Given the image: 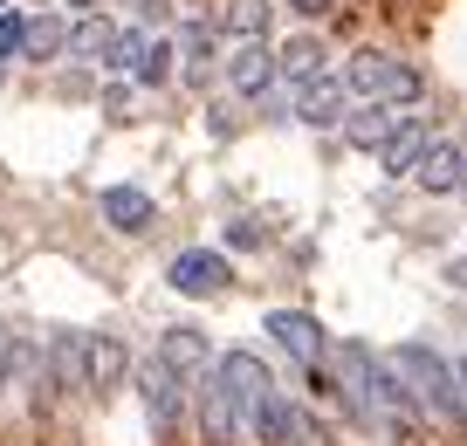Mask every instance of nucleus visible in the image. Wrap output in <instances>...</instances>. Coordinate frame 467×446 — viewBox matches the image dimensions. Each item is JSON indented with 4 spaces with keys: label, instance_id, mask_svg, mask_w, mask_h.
I'll use <instances>...</instances> for the list:
<instances>
[{
    "label": "nucleus",
    "instance_id": "f257e3e1",
    "mask_svg": "<svg viewBox=\"0 0 467 446\" xmlns=\"http://www.w3.org/2000/svg\"><path fill=\"white\" fill-rule=\"evenodd\" d=\"M192 419L213 446H289L296 399L254 350H220L192 385Z\"/></svg>",
    "mask_w": 467,
    "mask_h": 446
},
{
    "label": "nucleus",
    "instance_id": "f03ea898",
    "mask_svg": "<svg viewBox=\"0 0 467 446\" xmlns=\"http://www.w3.org/2000/svg\"><path fill=\"white\" fill-rule=\"evenodd\" d=\"M330 399L344 405L358 426L371 432H399L406 419H420V399L406 391V378H399L392 358H379L371 344H358V337H344V344H330Z\"/></svg>",
    "mask_w": 467,
    "mask_h": 446
},
{
    "label": "nucleus",
    "instance_id": "7ed1b4c3",
    "mask_svg": "<svg viewBox=\"0 0 467 446\" xmlns=\"http://www.w3.org/2000/svg\"><path fill=\"white\" fill-rule=\"evenodd\" d=\"M344 89L358 103H392V110H412V103H426V76L412 69L406 56H392V48H358V56H344Z\"/></svg>",
    "mask_w": 467,
    "mask_h": 446
},
{
    "label": "nucleus",
    "instance_id": "20e7f679",
    "mask_svg": "<svg viewBox=\"0 0 467 446\" xmlns=\"http://www.w3.org/2000/svg\"><path fill=\"white\" fill-rule=\"evenodd\" d=\"M392 364H399V378H406V391L420 399V412L453 419V426L467 419V385H461V364H447L433 344H399V350H392Z\"/></svg>",
    "mask_w": 467,
    "mask_h": 446
},
{
    "label": "nucleus",
    "instance_id": "39448f33",
    "mask_svg": "<svg viewBox=\"0 0 467 446\" xmlns=\"http://www.w3.org/2000/svg\"><path fill=\"white\" fill-rule=\"evenodd\" d=\"M192 385H200V378H186L179 364H165L159 350L138 364V399H145V419H151V432H159V440L192 419Z\"/></svg>",
    "mask_w": 467,
    "mask_h": 446
},
{
    "label": "nucleus",
    "instance_id": "423d86ee",
    "mask_svg": "<svg viewBox=\"0 0 467 446\" xmlns=\"http://www.w3.org/2000/svg\"><path fill=\"white\" fill-rule=\"evenodd\" d=\"M83 344H89V330H56V337L42 344V364H35V405H42V412H56L62 399L89 391Z\"/></svg>",
    "mask_w": 467,
    "mask_h": 446
},
{
    "label": "nucleus",
    "instance_id": "0eeeda50",
    "mask_svg": "<svg viewBox=\"0 0 467 446\" xmlns=\"http://www.w3.org/2000/svg\"><path fill=\"white\" fill-rule=\"evenodd\" d=\"M172 42H179V83H186V89H213L220 56H227V35H220V21L179 15V21H172Z\"/></svg>",
    "mask_w": 467,
    "mask_h": 446
},
{
    "label": "nucleus",
    "instance_id": "6e6552de",
    "mask_svg": "<svg viewBox=\"0 0 467 446\" xmlns=\"http://www.w3.org/2000/svg\"><path fill=\"white\" fill-rule=\"evenodd\" d=\"M220 83H227L241 103H254V110H262V103L282 89V76H275V42H227V56H220Z\"/></svg>",
    "mask_w": 467,
    "mask_h": 446
},
{
    "label": "nucleus",
    "instance_id": "1a4fd4ad",
    "mask_svg": "<svg viewBox=\"0 0 467 446\" xmlns=\"http://www.w3.org/2000/svg\"><path fill=\"white\" fill-rule=\"evenodd\" d=\"M262 330H268V344H275L289 364H303L309 378H317L323 364H330V330H323V323L309 316V309H268V323H262Z\"/></svg>",
    "mask_w": 467,
    "mask_h": 446
},
{
    "label": "nucleus",
    "instance_id": "9d476101",
    "mask_svg": "<svg viewBox=\"0 0 467 446\" xmlns=\"http://www.w3.org/2000/svg\"><path fill=\"white\" fill-rule=\"evenodd\" d=\"M165 282H172V296H186V303H213V296H227L234 261L220 254V247H179Z\"/></svg>",
    "mask_w": 467,
    "mask_h": 446
},
{
    "label": "nucleus",
    "instance_id": "9b49d317",
    "mask_svg": "<svg viewBox=\"0 0 467 446\" xmlns=\"http://www.w3.org/2000/svg\"><path fill=\"white\" fill-rule=\"evenodd\" d=\"M350 89H344V76H323V83H309V89H296L289 97V117L303 130H344V117H350Z\"/></svg>",
    "mask_w": 467,
    "mask_h": 446
},
{
    "label": "nucleus",
    "instance_id": "f8f14e48",
    "mask_svg": "<svg viewBox=\"0 0 467 446\" xmlns=\"http://www.w3.org/2000/svg\"><path fill=\"white\" fill-rule=\"evenodd\" d=\"M275 76H282V89H309V83H323V76H337V62H330V42L323 35H289V42L275 48Z\"/></svg>",
    "mask_w": 467,
    "mask_h": 446
},
{
    "label": "nucleus",
    "instance_id": "ddd939ff",
    "mask_svg": "<svg viewBox=\"0 0 467 446\" xmlns=\"http://www.w3.org/2000/svg\"><path fill=\"white\" fill-rule=\"evenodd\" d=\"M406 117H412V110H392V103H350V117H344V144H350V151H371V159H379L385 144L406 130Z\"/></svg>",
    "mask_w": 467,
    "mask_h": 446
},
{
    "label": "nucleus",
    "instance_id": "4468645a",
    "mask_svg": "<svg viewBox=\"0 0 467 446\" xmlns=\"http://www.w3.org/2000/svg\"><path fill=\"white\" fill-rule=\"evenodd\" d=\"M83 364H89V391H117L124 378H138V358H131V344L124 337H110V330H89V344H83Z\"/></svg>",
    "mask_w": 467,
    "mask_h": 446
},
{
    "label": "nucleus",
    "instance_id": "2eb2a0df",
    "mask_svg": "<svg viewBox=\"0 0 467 446\" xmlns=\"http://www.w3.org/2000/svg\"><path fill=\"white\" fill-rule=\"evenodd\" d=\"M275 15L282 0H220V35L227 42H275Z\"/></svg>",
    "mask_w": 467,
    "mask_h": 446
},
{
    "label": "nucleus",
    "instance_id": "dca6fc26",
    "mask_svg": "<svg viewBox=\"0 0 467 446\" xmlns=\"http://www.w3.org/2000/svg\"><path fill=\"white\" fill-rule=\"evenodd\" d=\"M412 186H420V192H433V200L461 192V144L433 130V144H426V151H420V165H412Z\"/></svg>",
    "mask_w": 467,
    "mask_h": 446
},
{
    "label": "nucleus",
    "instance_id": "f3484780",
    "mask_svg": "<svg viewBox=\"0 0 467 446\" xmlns=\"http://www.w3.org/2000/svg\"><path fill=\"white\" fill-rule=\"evenodd\" d=\"M97 213L110 220L117 233H145L151 220H159V206H151L145 186H103V192H97Z\"/></svg>",
    "mask_w": 467,
    "mask_h": 446
},
{
    "label": "nucleus",
    "instance_id": "a211bd4d",
    "mask_svg": "<svg viewBox=\"0 0 467 446\" xmlns=\"http://www.w3.org/2000/svg\"><path fill=\"white\" fill-rule=\"evenodd\" d=\"M110 48H117V21L110 15H76L69 21V56H62V62H89V69H103Z\"/></svg>",
    "mask_w": 467,
    "mask_h": 446
},
{
    "label": "nucleus",
    "instance_id": "6ab92c4d",
    "mask_svg": "<svg viewBox=\"0 0 467 446\" xmlns=\"http://www.w3.org/2000/svg\"><path fill=\"white\" fill-rule=\"evenodd\" d=\"M35 364H42V344H35V337H21L15 323H0V399H7L15 385H28Z\"/></svg>",
    "mask_w": 467,
    "mask_h": 446
},
{
    "label": "nucleus",
    "instance_id": "aec40b11",
    "mask_svg": "<svg viewBox=\"0 0 467 446\" xmlns=\"http://www.w3.org/2000/svg\"><path fill=\"white\" fill-rule=\"evenodd\" d=\"M159 358H165V364H179L186 378H200L206 364L220 358V350L206 344V330H186V323H179V330H165V337H159Z\"/></svg>",
    "mask_w": 467,
    "mask_h": 446
},
{
    "label": "nucleus",
    "instance_id": "412c9836",
    "mask_svg": "<svg viewBox=\"0 0 467 446\" xmlns=\"http://www.w3.org/2000/svg\"><path fill=\"white\" fill-rule=\"evenodd\" d=\"M433 144V130H426V117H406V130H399L392 144L379 151V165H385V179H412V165H420V151Z\"/></svg>",
    "mask_w": 467,
    "mask_h": 446
},
{
    "label": "nucleus",
    "instance_id": "4be33fe9",
    "mask_svg": "<svg viewBox=\"0 0 467 446\" xmlns=\"http://www.w3.org/2000/svg\"><path fill=\"white\" fill-rule=\"evenodd\" d=\"M69 56V15H28V56L21 62H62Z\"/></svg>",
    "mask_w": 467,
    "mask_h": 446
},
{
    "label": "nucleus",
    "instance_id": "5701e85b",
    "mask_svg": "<svg viewBox=\"0 0 467 446\" xmlns=\"http://www.w3.org/2000/svg\"><path fill=\"white\" fill-rule=\"evenodd\" d=\"M172 76H179V42H172V35H151L145 56H138V69H131V83L138 89H165Z\"/></svg>",
    "mask_w": 467,
    "mask_h": 446
},
{
    "label": "nucleus",
    "instance_id": "b1692460",
    "mask_svg": "<svg viewBox=\"0 0 467 446\" xmlns=\"http://www.w3.org/2000/svg\"><path fill=\"white\" fill-rule=\"evenodd\" d=\"M21 56H28V15L7 7V15H0V62H21Z\"/></svg>",
    "mask_w": 467,
    "mask_h": 446
},
{
    "label": "nucleus",
    "instance_id": "393cba45",
    "mask_svg": "<svg viewBox=\"0 0 467 446\" xmlns=\"http://www.w3.org/2000/svg\"><path fill=\"white\" fill-rule=\"evenodd\" d=\"M131 21H138V28H151V35H172L179 0H131Z\"/></svg>",
    "mask_w": 467,
    "mask_h": 446
},
{
    "label": "nucleus",
    "instance_id": "a878e982",
    "mask_svg": "<svg viewBox=\"0 0 467 446\" xmlns=\"http://www.w3.org/2000/svg\"><path fill=\"white\" fill-rule=\"evenodd\" d=\"M289 446H330V432H323V419L309 412V405H296V419H289Z\"/></svg>",
    "mask_w": 467,
    "mask_h": 446
},
{
    "label": "nucleus",
    "instance_id": "bb28decb",
    "mask_svg": "<svg viewBox=\"0 0 467 446\" xmlns=\"http://www.w3.org/2000/svg\"><path fill=\"white\" fill-rule=\"evenodd\" d=\"M268 241V233H262V220H248V213H241V220H227V247H241V254H254V247H262Z\"/></svg>",
    "mask_w": 467,
    "mask_h": 446
},
{
    "label": "nucleus",
    "instance_id": "cd10ccee",
    "mask_svg": "<svg viewBox=\"0 0 467 446\" xmlns=\"http://www.w3.org/2000/svg\"><path fill=\"white\" fill-rule=\"evenodd\" d=\"M131 97H138V83H124V76H110V83H103V110H110V117L131 110Z\"/></svg>",
    "mask_w": 467,
    "mask_h": 446
},
{
    "label": "nucleus",
    "instance_id": "c85d7f7f",
    "mask_svg": "<svg viewBox=\"0 0 467 446\" xmlns=\"http://www.w3.org/2000/svg\"><path fill=\"white\" fill-rule=\"evenodd\" d=\"M282 7H289V15H303V21H323L337 0H282Z\"/></svg>",
    "mask_w": 467,
    "mask_h": 446
},
{
    "label": "nucleus",
    "instance_id": "c756f323",
    "mask_svg": "<svg viewBox=\"0 0 467 446\" xmlns=\"http://www.w3.org/2000/svg\"><path fill=\"white\" fill-rule=\"evenodd\" d=\"M62 15H69V21L76 15H103V0H62Z\"/></svg>",
    "mask_w": 467,
    "mask_h": 446
},
{
    "label": "nucleus",
    "instance_id": "7c9ffc66",
    "mask_svg": "<svg viewBox=\"0 0 467 446\" xmlns=\"http://www.w3.org/2000/svg\"><path fill=\"white\" fill-rule=\"evenodd\" d=\"M453 282H461V288H467V254H461V261H453Z\"/></svg>",
    "mask_w": 467,
    "mask_h": 446
},
{
    "label": "nucleus",
    "instance_id": "2f4dec72",
    "mask_svg": "<svg viewBox=\"0 0 467 446\" xmlns=\"http://www.w3.org/2000/svg\"><path fill=\"white\" fill-rule=\"evenodd\" d=\"M461 200H467V151H461Z\"/></svg>",
    "mask_w": 467,
    "mask_h": 446
},
{
    "label": "nucleus",
    "instance_id": "473e14b6",
    "mask_svg": "<svg viewBox=\"0 0 467 446\" xmlns=\"http://www.w3.org/2000/svg\"><path fill=\"white\" fill-rule=\"evenodd\" d=\"M7 7H15V0H0V15H7Z\"/></svg>",
    "mask_w": 467,
    "mask_h": 446
},
{
    "label": "nucleus",
    "instance_id": "72a5a7b5",
    "mask_svg": "<svg viewBox=\"0 0 467 446\" xmlns=\"http://www.w3.org/2000/svg\"><path fill=\"white\" fill-rule=\"evenodd\" d=\"M0 83H7V62H0Z\"/></svg>",
    "mask_w": 467,
    "mask_h": 446
},
{
    "label": "nucleus",
    "instance_id": "f704fd0d",
    "mask_svg": "<svg viewBox=\"0 0 467 446\" xmlns=\"http://www.w3.org/2000/svg\"><path fill=\"white\" fill-rule=\"evenodd\" d=\"M124 7H131V0H124Z\"/></svg>",
    "mask_w": 467,
    "mask_h": 446
}]
</instances>
